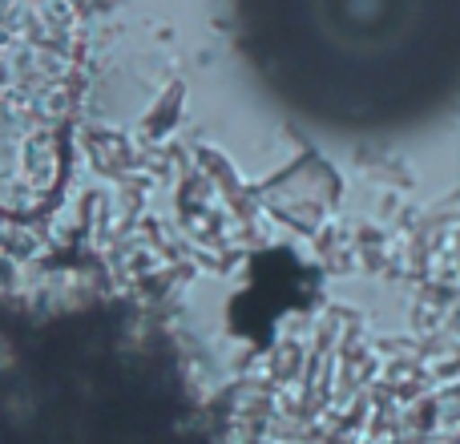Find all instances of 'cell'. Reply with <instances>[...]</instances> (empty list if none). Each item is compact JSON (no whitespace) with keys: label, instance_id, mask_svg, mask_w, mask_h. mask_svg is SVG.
Here are the masks:
<instances>
[{"label":"cell","instance_id":"obj_1","mask_svg":"<svg viewBox=\"0 0 460 444\" xmlns=\"http://www.w3.org/2000/svg\"><path fill=\"white\" fill-rule=\"evenodd\" d=\"M299 53L332 105L404 118L460 85V0H299Z\"/></svg>","mask_w":460,"mask_h":444}]
</instances>
